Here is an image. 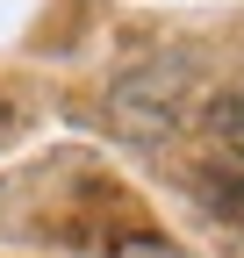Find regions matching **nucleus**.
<instances>
[{"mask_svg":"<svg viewBox=\"0 0 244 258\" xmlns=\"http://www.w3.org/2000/svg\"><path fill=\"white\" fill-rule=\"evenodd\" d=\"M179 115H187V64L179 57H158V64H144V72L115 79V122L130 129V137L158 144V137L179 129Z\"/></svg>","mask_w":244,"mask_h":258,"instance_id":"f257e3e1","label":"nucleus"},{"mask_svg":"<svg viewBox=\"0 0 244 258\" xmlns=\"http://www.w3.org/2000/svg\"><path fill=\"white\" fill-rule=\"evenodd\" d=\"M208 137H223V144H237L244 151V93H223V101H208Z\"/></svg>","mask_w":244,"mask_h":258,"instance_id":"7ed1b4c3","label":"nucleus"},{"mask_svg":"<svg viewBox=\"0 0 244 258\" xmlns=\"http://www.w3.org/2000/svg\"><path fill=\"white\" fill-rule=\"evenodd\" d=\"M201 194L216 201V215L244 222V158H237V165H208V172H201Z\"/></svg>","mask_w":244,"mask_h":258,"instance_id":"f03ea898","label":"nucleus"},{"mask_svg":"<svg viewBox=\"0 0 244 258\" xmlns=\"http://www.w3.org/2000/svg\"><path fill=\"white\" fill-rule=\"evenodd\" d=\"M0 129H8V101H0Z\"/></svg>","mask_w":244,"mask_h":258,"instance_id":"20e7f679","label":"nucleus"}]
</instances>
